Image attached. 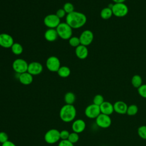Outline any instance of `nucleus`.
Segmentation results:
<instances>
[{"instance_id": "6", "label": "nucleus", "mask_w": 146, "mask_h": 146, "mask_svg": "<svg viewBox=\"0 0 146 146\" xmlns=\"http://www.w3.org/2000/svg\"><path fill=\"white\" fill-rule=\"evenodd\" d=\"M29 64L23 59L18 58L15 59L12 64L14 71L18 74H21L27 71Z\"/></svg>"}, {"instance_id": "2", "label": "nucleus", "mask_w": 146, "mask_h": 146, "mask_svg": "<svg viewBox=\"0 0 146 146\" xmlns=\"http://www.w3.org/2000/svg\"><path fill=\"white\" fill-rule=\"evenodd\" d=\"M76 116V110L73 104H64L59 111V117L65 123L73 121Z\"/></svg>"}, {"instance_id": "22", "label": "nucleus", "mask_w": 146, "mask_h": 146, "mask_svg": "<svg viewBox=\"0 0 146 146\" xmlns=\"http://www.w3.org/2000/svg\"><path fill=\"white\" fill-rule=\"evenodd\" d=\"M76 100V96L72 92H67L64 96V101L66 104H73Z\"/></svg>"}, {"instance_id": "37", "label": "nucleus", "mask_w": 146, "mask_h": 146, "mask_svg": "<svg viewBox=\"0 0 146 146\" xmlns=\"http://www.w3.org/2000/svg\"><path fill=\"white\" fill-rule=\"evenodd\" d=\"M114 3H124L126 0H112Z\"/></svg>"}, {"instance_id": "31", "label": "nucleus", "mask_w": 146, "mask_h": 146, "mask_svg": "<svg viewBox=\"0 0 146 146\" xmlns=\"http://www.w3.org/2000/svg\"><path fill=\"white\" fill-rule=\"evenodd\" d=\"M137 92L141 97L146 99V84H143L137 88Z\"/></svg>"}, {"instance_id": "29", "label": "nucleus", "mask_w": 146, "mask_h": 146, "mask_svg": "<svg viewBox=\"0 0 146 146\" xmlns=\"http://www.w3.org/2000/svg\"><path fill=\"white\" fill-rule=\"evenodd\" d=\"M67 140H68L71 143H72V144H74L75 143H76L79 140V134L76 132H71L70 133V135H69Z\"/></svg>"}, {"instance_id": "3", "label": "nucleus", "mask_w": 146, "mask_h": 146, "mask_svg": "<svg viewBox=\"0 0 146 146\" xmlns=\"http://www.w3.org/2000/svg\"><path fill=\"white\" fill-rule=\"evenodd\" d=\"M58 36L64 40H68L72 35V29L66 23L62 22L56 28Z\"/></svg>"}, {"instance_id": "26", "label": "nucleus", "mask_w": 146, "mask_h": 146, "mask_svg": "<svg viewBox=\"0 0 146 146\" xmlns=\"http://www.w3.org/2000/svg\"><path fill=\"white\" fill-rule=\"evenodd\" d=\"M139 136L144 140H146V125H143L140 126L137 130Z\"/></svg>"}, {"instance_id": "36", "label": "nucleus", "mask_w": 146, "mask_h": 146, "mask_svg": "<svg viewBox=\"0 0 146 146\" xmlns=\"http://www.w3.org/2000/svg\"><path fill=\"white\" fill-rule=\"evenodd\" d=\"M1 146H16L15 144L10 140H7L4 143L2 144Z\"/></svg>"}, {"instance_id": "17", "label": "nucleus", "mask_w": 146, "mask_h": 146, "mask_svg": "<svg viewBox=\"0 0 146 146\" xmlns=\"http://www.w3.org/2000/svg\"><path fill=\"white\" fill-rule=\"evenodd\" d=\"M99 107L102 113L110 116L114 112L113 105L110 102L104 101Z\"/></svg>"}, {"instance_id": "18", "label": "nucleus", "mask_w": 146, "mask_h": 146, "mask_svg": "<svg viewBox=\"0 0 146 146\" xmlns=\"http://www.w3.org/2000/svg\"><path fill=\"white\" fill-rule=\"evenodd\" d=\"M18 80L19 82L23 85H29L31 84L33 81V76L27 71L19 74Z\"/></svg>"}, {"instance_id": "19", "label": "nucleus", "mask_w": 146, "mask_h": 146, "mask_svg": "<svg viewBox=\"0 0 146 146\" xmlns=\"http://www.w3.org/2000/svg\"><path fill=\"white\" fill-rule=\"evenodd\" d=\"M45 39L48 42H54L58 38L56 29H48L44 33Z\"/></svg>"}, {"instance_id": "21", "label": "nucleus", "mask_w": 146, "mask_h": 146, "mask_svg": "<svg viewBox=\"0 0 146 146\" xmlns=\"http://www.w3.org/2000/svg\"><path fill=\"white\" fill-rule=\"evenodd\" d=\"M100 17L104 20H107L111 18L113 15L112 9L108 7H106L103 8L100 13Z\"/></svg>"}, {"instance_id": "13", "label": "nucleus", "mask_w": 146, "mask_h": 146, "mask_svg": "<svg viewBox=\"0 0 146 146\" xmlns=\"http://www.w3.org/2000/svg\"><path fill=\"white\" fill-rule=\"evenodd\" d=\"M43 69V66L41 63L38 62H32L28 65L27 72L33 76L37 75L42 73Z\"/></svg>"}, {"instance_id": "16", "label": "nucleus", "mask_w": 146, "mask_h": 146, "mask_svg": "<svg viewBox=\"0 0 146 146\" xmlns=\"http://www.w3.org/2000/svg\"><path fill=\"white\" fill-rule=\"evenodd\" d=\"M75 55L80 59H85L88 55V50L87 46L80 44L75 48Z\"/></svg>"}, {"instance_id": "35", "label": "nucleus", "mask_w": 146, "mask_h": 146, "mask_svg": "<svg viewBox=\"0 0 146 146\" xmlns=\"http://www.w3.org/2000/svg\"><path fill=\"white\" fill-rule=\"evenodd\" d=\"M55 14H56V15L59 19H61V18H64V17H66V15H67L65 11L63 10V9H58V10L56 11Z\"/></svg>"}, {"instance_id": "23", "label": "nucleus", "mask_w": 146, "mask_h": 146, "mask_svg": "<svg viewBox=\"0 0 146 146\" xmlns=\"http://www.w3.org/2000/svg\"><path fill=\"white\" fill-rule=\"evenodd\" d=\"M11 50L12 52L16 55H21L22 53L23 50L22 46L18 42L14 43V44L11 47Z\"/></svg>"}, {"instance_id": "5", "label": "nucleus", "mask_w": 146, "mask_h": 146, "mask_svg": "<svg viewBox=\"0 0 146 146\" xmlns=\"http://www.w3.org/2000/svg\"><path fill=\"white\" fill-rule=\"evenodd\" d=\"M111 9L113 15L118 18L124 17L128 13V7L124 3H114Z\"/></svg>"}, {"instance_id": "14", "label": "nucleus", "mask_w": 146, "mask_h": 146, "mask_svg": "<svg viewBox=\"0 0 146 146\" xmlns=\"http://www.w3.org/2000/svg\"><path fill=\"white\" fill-rule=\"evenodd\" d=\"M86 127V124L84 120L82 119H75L72 123L71 128L73 132L77 133H80L83 132Z\"/></svg>"}, {"instance_id": "15", "label": "nucleus", "mask_w": 146, "mask_h": 146, "mask_svg": "<svg viewBox=\"0 0 146 146\" xmlns=\"http://www.w3.org/2000/svg\"><path fill=\"white\" fill-rule=\"evenodd\" d=\"M113 105L114 111L119 114L123 115L126 114L128 105L123 101L118 100L115 102Z\"/></svg>"}, {"instance_id": "1", "label": "nucleus", "mask_w": 146, "mask_h": 146, "mask_svg": "<svg viewBox=\"0 0 146 146\" xmlns=\"http://www.w3.org/2000/svg\"><path fill=\"white\" fill-rule=\"evenodd\" d=\"M87 22L86 15L81 12L74 11L66 16V22L73 29L83 27Z\"/></svg>"}, {"instance_id": "4", "label": "nucleus", "mask_w": 146, "mask_h": 146, "mask_svg": "<svg viewBox=\"0 0 146 146\" xmlns=\"http://www.w3.org/2000/svg\"><path fill=\"white\" fill-rule=\"evenodd\" d=\"M45 142L48 144H55L60 140V131L55 128L48 130L44 135Z\"/></svg>"}, {"instance_id": "8", "label": "nucleus", "mask_w": 146, "mask_h": 146, "mask_svg": "<svg viewBox=\"0 0 146 146\" xmlns=\"http://www.w3.org/2000/svg\"><path fill=\"white\" fill-rule=\"evenodd\" d=\"M46 66L50 71L57 72L59 68L61 66L60 60L55 56H51L47 59L46 62Z\"/></svg>"}, {"instance_id": "9", "label": "nucleus", "mask_w": 146, "mask_h": 146, "mask_svg": "<svg viewBox=\"0 0 146 146\" xmlns=\"http://www.w3.org/2000/svg\"><path fill=\"white\" fill-rule=\"evenodd\" d=\"M100 113V107L94 103L87 106L84 110V114L89 119H96Z\"/></svg>"}, {"instance_id": "24", "label": "nucleus", "mask_w": 146, "mask_h": 146, "mask_svg": "<svg viewBox=\"0 0 146 146\" xmlns=\"http://www.w3.org/2000/svg\"><path fill=\"white\" fill-rule=\"evenodd\" d=\"M143 80L141 77L139 75H135L131 79V84L133 87L138 88L143 84Z\"/></svg>"}, {"instance_id": "27", "label": "nucleus", "mask_w": 146, "mask_h": 146, "mask_svg": "<svg viewBox=\"0 0 146 146\" xmlns=\"http://www.w3.org/2000/svg\"><path fill=\"white\" fill-rule=\"evenodd\" d=\"M68 43L71 46L75 48L80 44L79 38L77 36H71L68 39Z\"/></svg>"}, {"instance_id": "12", "label": "nucleus", "mask_w": 146, "mask_h": 146, "mask_svg": "<svg viewBox=\"0 0 146 146\" xmlns=\"http://www.w3.org/2000/svg\"><path fill=\"white\" fill-rule=\"evenodd\" d=\"M13 38L9 34L1 33L0 34V46L5 48H11L12 45L14 44Z\"/></svg>"}, {"instance_id": "28", "label": "nucleus", "mask_w": 146, "mask_h": 146, "mask_svg": "<svg viewBox=\"0 0 146 146\" xmlns=\"http://www.w3.org/2000/svg\"><path fill=\"white\" fill-rule=\"evenodd\" d=\"M104 97L100 94L96 95L93 98V103L100 106L104 102Z\"/></svg>"}, {"instance_id": "11", "label": "nucleus", "mask_w": 146, "mask_h": 146, "mask_svg": "<svg viewBox=\"0 0 146 146\" xmlns=\"http://www.w3.org/2000/svg\"><path fill=\"white\" fill-rule=\"evenodd\" d=\"M80 44L87 46L91 44L94 40V34L90 30L83 31L79 36Z\"/></svg>"}, {"instance_id": "34", "label": "nucleus", "mask_w": 146, "mask_h": 146, "mask_svg": "<svg viewBox=\"0 0 146 146\" xmlns=\"http://www.w3.org/2000/svg\"><path fill=\"white\" fill-rule=\"evenodd\" d=\"M58 146H74V144L68 140H60L58 143Z\"/></svg>"}, {"instance_id": "32", "label": "nucleus", "mask_w": 146, "mask_h": 146, "mask_svg": "<svg viewBox=\"0 0 146 146\" xmlns=\"http://www.w3.org/2000/svg\"><path fill=\"white\" fill-rule=\"evenodd\" d=\"M70 132L66 129H63L60 131V140H67L70 135Z\"/></svg>"}, {"instance_id": "20", "label": "nucleus", "mask_w": 146, "mask_h": 146, "mask_svg": "<svg viewBox=\"0 0 146 146\" xmlns=\"http://www.w3.org/2000/svg\"><path fill=\"white\" fill-rule=\"evenodd\" d=\"M58 75L63 78H66L68 77L71 74V70L70 68L66 66H60L57 71Z\"/></svg>"}, {"instance_id": "25", "label": "nucleus", "mask_w": 146, "mask_h": 146, "mask_svg": "<svg viewBox=\"0 0 146 146\" xmlns=\"http://www.w3.org/2000/svg\"><path fill=\"white\" fill-rule=\"evenodd\" d=\"M139 111L138 107L136 104H131L128 106L126 114L129 116H134L136 115Z\"/></svg>"}, {"instance_id": "33", "label": "nucleus", "mask_w": 146, "mask_h": 146, "mask_svg": "<svg viewBox=\"0 0 146 146\" xmlns=\"http://www.w3.org/2000/svg\"><path fill=\"white\" fill-rule=\"evenodd\" d=\"M7 140H9L8 135L5 132H0V143L3 144Z\"/></svg>"}, {"instance_id": "30", "label": "nucleus", "mask_w": 146, "mask_h": 146, "mask_svg": "<svg viewBox=\"0 0 146 146\" xmlns=\"http://www.w3.org/2000/svg\"><path fill=\"white\" fill-rule=\"evenodd\" d=\"M63 10L65 11V12L67 14H70L72 12H73L74 10V5L70 3V2H66L63 5Z\"/></svg>"}, {"instance_id": "10", "label": "nucleus", "mask_w": 146, "mask_h": 146, "mask_svg": "<svg viewBox=\"0 0 146 146\" xmlns=\"http://www.w3.org/2000/svg\"><path fill=\"white\" fill-rule=\"evenodd\" d=\"M95 123L100 128H107L111 126L112 124V120L110 116L101 113L95 119Z\"/></svg>"}, {"instance_id": "7", "label": "nucleus", "mask_w": 146, "mask_h": 146, "mask_svg": "<svg viewBox=\"0 0 146 146\" xmlns=\"http://www.w3.org/2000/svg\"><path fill=\"white\" fill-rule=\"evenodd\" d=\"M44 25L48 29H56L61 23L59 19L55 14L47 15L43 19Z\"/></svg>"}]
</instances>
